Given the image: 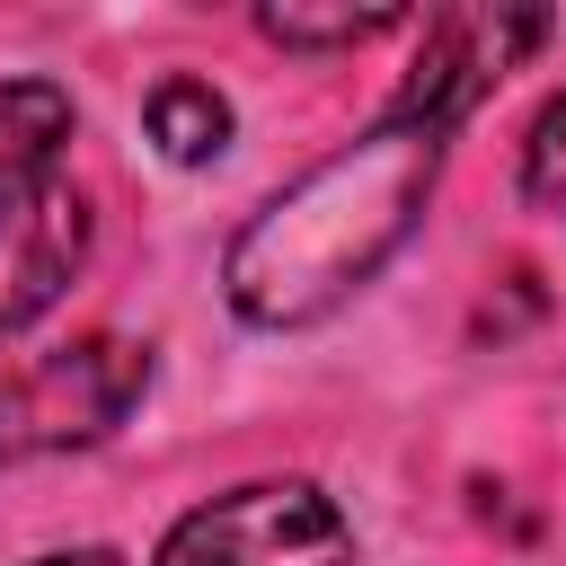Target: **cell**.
I'll use <instances>...</instances> for the list:
<instances>
[{
  "label": "cell",
  "instance_id": "52a82bcc",
  "mask_svg": "<svg viewBox=\"0 0 566 566\" xmlns=\"http://www.w3.org/2000/svg\"><path fill=\"white\" fill-rule=\"evenodd\" d=\"M142 115H150V142H159L177 168H203V159L230 150V97H221L212 80H159Z\"/></svg>",
  "mask_w": 566,
  "mask_h": 566
},
{
  "label": "cell",
  "instance_id": "7a4b0ae2",
  "mask_svg": "<svg viewBox=\"0 0 566 566\" xmlns=\"http://www.w3.org/2000/svg\"><path fill=\"white\" fill-rule=\"evenodd\" d=\"M142 389H150V345L133 336H80L27 354L18 371H0V460L88 451L142 407Z\"/></svg>",
  "mask_w": 566,
  "mask_h": 566
},
{
  "label": "cell",
  "instance_id": "277c9868",
  "mask_svg": "<svg viewBox=\"0 0 566 566\" xmlns=\"http://www.w3.org/2000/svg\"><path fill=\"white\" fill-rule=\"evenodd\" d=\"M548 44V9H442L424 18V53L389 106V124H424V133H451L522 53Z\"/></svg>",
  "mask_w": 566,
  "mask_h": 566
},
{
  "label": "cell",
  "instance_id": "9c48e42d",
  "mask_svg": "<svg viewBox=\"0 0 566 566\" xmlns=\"http://www.w3.org/2000/svg\"><path fill=\"white\" fill-rule=\"evenodd\" d=\"M522 195L566 221V97H548L539 124H531V142H522Z\"/></svg>",
  "mask_w": 566,
  "mask_h": 566
},
{
  "label": "cell",
  "instance_id": "ba28073f",
  "mask_svg": "<svg viewBox=\"0 0 566 566\" xmlns=\"http://www.w3.org/2000/svg\"><path fill=\"white\" fill-rule=\"evenodd\" d=\"M256 27H265L274 44L318 53V44H363V35H389V27H398V9H292V0H274V9H256Z\"/></svg>",
  "mask_w": 566,
  "mask_h": 566
},
{
  "label": "cell",
  "instance_id": "3957f363",
  "mask_svg": "<svg viewBox=\"0 0 566 566\" xmlns=\"http://www.w3.org/2000/svg\"><path fill=\"white\" fill-rule=\"evenodd\" d=\"M159 566H354V531L310 478H256L195 504L159 539Z\"/></svg>",
  "mask_w": 566,
  "mask_h": 566
},
{
  "label": "cell",
  "instance_id": "8992f818",
  "mask_svg": "<svg viewBox=\"0 0 566 566\" xmlns=\"http://www.w3.org/2000/svg\"><path fill=\"white\" fill-rule=\"evenodd\" d=\"M62 142H71V88H53V80H0V195L53 186Z\"/></svg>",
  "mask_w": 566,
  "mask_h": 566
},
{
  "label": "cell",
  "instance_id": "30bf717a",
  "mask_svg": "<svg viewBox=\"0 0 566 566\" xmlns=\"http://www.w3.org/2000/svg\"><path fill=\"white\" fill-rule=\"evenodd\" d=\"M35 566H124L115 548H62V557H35Z\"/></svg>",
  "mask_w": 566,
  "mask_h": 566
},
{
  "label": "cell",
  "instance_id": "5b68a950",
  "mask_svg": "<svg viewBox=\"0 0 566 566\" xmlns=\"http://www.w3.org/2000/svg\"><path fill=\"white\" fill-rule=\"evenodd\" d=\"M88 265V203L80 186H27L0 195V336H18L27 318H44L71 274Z\"/></svg>",
  "mask_w": 566,
  "mask_h": 566
},
{
  "label": "cell",
  "instance_id": "6da1fadb",
  "mask_svg": "<svg viewBox=\"0 0 566 566\" xmlns=\"http://www.w3.org/2000/svg\"><path fill=\"white\" fill-rule=\"evenodd\" d=\"M442 177V133L424 124H380L371 142L318 159L292 177L221 256V292L248 327H310L336 301H354L398 239L416 230L424 195Z\"/></svg>",
  "mask_w": 566,
  "mask_h": 566
}]
</instances>
